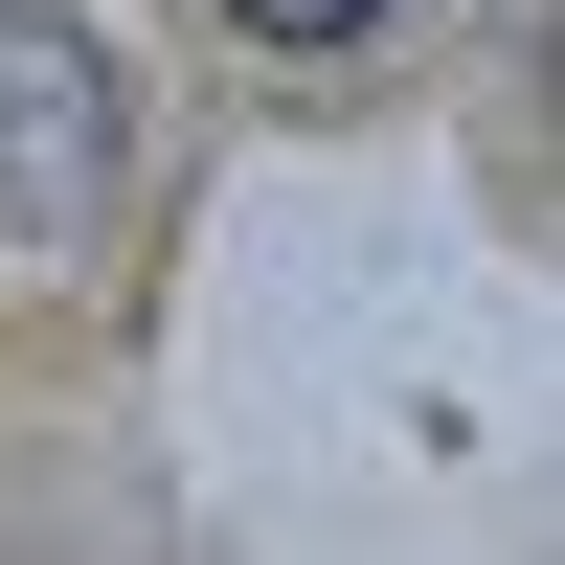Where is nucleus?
<instances>
[{
    "label": "nucleus",
    "instance_id": "obj_2",
    "mask_svg": "<svg viewBox=\"0 0 565 565\" xmlns=\"http://www.w3.org/2000/svg\"><path fill=\"white\" fill-rule=\"evenodd\" d=\"M362 23H407V0H226V45H362Z\"/></svg>",
    "mask_w": 565,
    "mask_h": 565
},
{
    "label": "nucleus",
    "instance_id": "obj_1",
    "mask_svg": "<svg viewBox=\"0 0 565 565\" xmlns=\"http://www.w3.org/2000/svg\"><path fill=\"white\" fill-rule=\"evenodd\" d=\"M136 204V68L68 0H0V271H90Z\"/></svg>",
    "mask_w": 565,
    "mask_h": 565
}]
</instances>
